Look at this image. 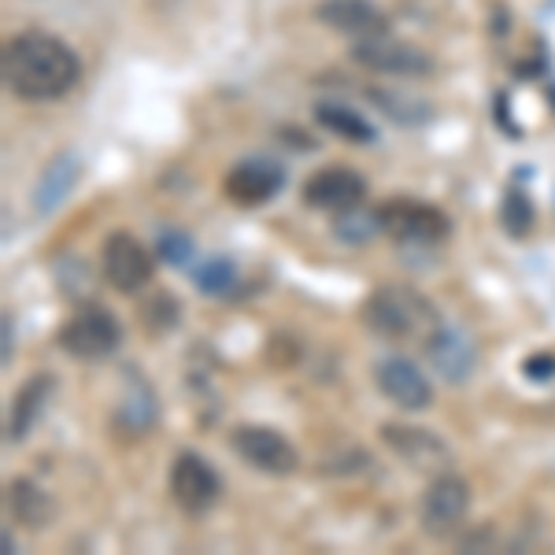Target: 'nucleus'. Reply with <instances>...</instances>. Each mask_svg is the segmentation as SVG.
<instances>
[{"label": "nucleus", "instance_id": "obj_1", "mask_svg": "<svg viewBox=\"0 0 555 555\" xmlns=\"http://www.w3.org/2000/svg\"><path fill=\"white\" fill-rule=\"evenodd\" d=\"M4 86L8 93H15L20 101L30 104H49L67 96L82 78V60L75 56V49L56 38L49 30H23L4 44Z\"/></svg>", "mask_w": 555, "mask_h": 555}, {"label": "nucleus", "instance_id": "obj_2", "mask_svg": "<svg viewBox=\"0 0 555 555\" xmlns=\"http://www.w3.org/2000/svg\"><path fill=\"white\" fill-rule=\"evenodd\" d=\"M363 322L371 326V334L385 337V341H411V337H429V330L437 326V311L423 293L400 282H385L371 297L363 300Z\"/></svg>", "mask_w": 555, "mask_h": 555}, {"label": "nucleus", "instance_id": "obj_3", "mask_svg": "<svg viewBox=\"0 0 555 555\" xmlns=\"http://www.w3.org/2000/svg\"><path fill=\"white\" fill-rule=\"evenodd\" d=\"M56 341L70 356V360L101 363V360H107V356L119 352L122 322H119V315H115L112 308H104V304H96V300H86L64 319Z\"/></svg>", "mask_w": 555, "mask_h": 555}, {"label": "nucleus", "instance_id": "obj_4", "mask_svg": "<svg viewBox=\"0 0 555 555\" xmlns=\"http://www.w3.org/2000/svg\"><path fill=\"white\" fill-rule=\"evenodd\" d=\"M470 481L460 478L455 470H441L429 478V486L418 500V522H423V533L437 537V541H449L467 526L470 515Z\"/></svg>", "mask_w": 555, "mask_h": 555}, {"label": "nucleus", "instance_id": "obj_5", "mask_svg": "<svg viewBox=\"0 0 555 555\" xmlns=\"http://www.w3.org/2000/svg\"><path fill=\"white\" fill-rule=\"evenodd\" d=\"M382 234H389L400 245L434 248L452 234V219L437 204L415 201V196H392L378 208Z\"/></svg>", "mask_w": 555, "mask_h": 555}, {"label": "nucleus", "instance_id": "obj_6", "mask_svg": "<svg viewBox=\"0 0 555 555\" xmlns=\"http://www.w3.org/2000/svg\"><path fill=\"white\" fill-rule=\"evenodd\" d=\"M230 444H234L237 460L248 463L259 474H271V478H289V474L300 470V452L282 429L274 426H259V423H245L230 434Z\"/></svg>", "mask_w": 555, "mask_h": 555}, {"label": "nucleus", "instance_id": "obj_7", "mask_svg": "<svg viewBox=\"0 0 555 555\" xmlns=\"http://www.w3.org/2000/svg\"><path fill=\"white\" fill-rule=\"evenodd\" d=\"M171 500L185 515H208L222 500V478L215 463L201 452H178L171 463Z\"/></svg>", "mask_w": 555, "mask_h": 555}, {"label": "nucleus", "instance_id": "obj_8", "mask_svg": "<svg viewBox=\"0 0 555 555\" xmlns=\"http://www.w3.org/2000/svg\"><path fill=\"white\" fill-rule=\"evenodd\" d=\"M101 271L115 293L133 297V293H141L145 285H152L156 256H152L133 234H127V230H115L101 248Z\"/></svg>", "mask_w": 555, "mask_h": 555}, {"label": "nucleus", "instance_id": "obj_9", "mask_svg": "<svg viewBox=\"0 0 555 555\" xmlns=\"http://www.w3.org/2000/svg\"><path fill=\"white\" fill-rule=\"evenodd\" d=\"M285 185V167L274 156H245L222 178V193L234 208H263Z\"/></svg>", "mask_w": 555, "mask_h": 555}, {"label": "nucleus", "instance_id": "obj_10", "mask_svg": "<svg viewBox=\"0 0 555 555\" xmlns=\"http://www.w3.org/2000/svg\"><path fill=\"white\" fill-rule=\"evenodd\" d=\"M352 60L360 67L374 70V75H392V78H423L434 70V60H429L418 44L389 38V34L356 41Z\"/></svg>", "mask_w": 555, "mask_h": 555}, {"label": "nucleus", "instance_id": "obj_11", "mask_svg": "<svg viewBox=\"0 0 555 555\" xmlns=\"http://www.w3.org/2000/svg\"><path fill=\"white\" fill-rule=\"evenodd\" d=\"M304 204L315 211H330V215H345L352 208H360L366 196V178L356 171V167L345 164H326L319 167L315 175L304 182Z\"/></svg>", "mask_w": 555, "mask_h": 555}, {"label": "nucleus", "instance_id": "obj_12", "mask_svg": "<svg viewBox=\"0 0 555 555\" xmlns=\"http://www.w3.org/2000/svg\"><path fill=\"white\" fill-rule=\"evenodd\" d=\"M374 382H378L382 397L400 411H426L434 404V382L426 378V371L408 356H385L374 366Z\"/></svg>", "mask_w": 555, "mask_h": 555}, {"label": "nucleus", "instance_id": "obj_13", "mask_svg": "<svg viewBox=\"0 0 555 555\" xmlns=\"http://www.w3.org/2000/svg\"><path fill=\"white\" fill-rule=\"evenodd\" d=\"M382 441L389 444L392 455L408 463L411 470H449L452 449L426 426H408V423H385L382 426Z\"/></svg>", "mask_w": 555, "mask_h": 555}, {"label": "nucleus", "instance_id": "obj_14", "mask_svg": "<svg viewBox=\"0 0 555 555\" xmlns=\"http://www.w3.org/2000/svg\"><path fill=\"white\" fill-rule=\"evenodd\" d=\"M423 348H426L429 366L452 385L467 382L474 374V366H478V348H474L470 334L460 326H452V322H437L423 341Z\"/></svg>", "mask_w": 555, "mask_h": 555}, {"label": "nucleus", "instance_id": "obj_15", "mask_svg": "<svg viewBox=\"0 0 555 555\" xmlns=\"http://www.w3.org/2000/svg\"><path fill=\"white\" fill-rule=\"evenodd\" d=\"M315 20L352 41L389 34V20H385V12L378 4H371V0H322L315 8Z\"/></svg>", "mask_w": 555, "mask_h": 555}, {"label": "nucleus", "instance_id": "obj_16", "mask_svg": "<svg viewBox=\"0 0 555 555\" xmlns=\"http://www.w3.org/2000/svg\"><path fill=\"white\" fill-rule=\"evenodd\" d=\"M52 389H56L52 374H34V378H26L20 385V392L12 397V408H8V441L20 444L30 437V429L38 426V418L49 408Z\"/></svg>", "mask_w": 555, "mask_h": 555}, {"label": "nucleus", "instance_id": "obj_17", "mask_svg": "<svg viewBox=\"0 0 555 555\" xmlns=\"http://www.w3.org/2000/svg\"><path fill=\"white\" fill-rule=\"evenodd\" d=\"M159 418V400H156V389L141 378L138 371H130L127 385H122V397H119V408H115V423H119L127 434H149Z\"/></svg>", "mask_w": 555, "mask_h": 555}, {"label": "nucleus", "instance_id": "obj_18", "mask_svg": "<svg viewBox=\"0 0 555 555\" xmlns=\"http://www.w3.org/2000/svg\"><path fill=\"white\" fill-rule=\"evenodd\" d=\"M78 175H82V164H78L75 152H60V156L41 171L38 185H34V215L56 211L70 196V190L78 185Z\"/></svg>", "mask_w": 555, "mask_h": 555}, {"label": "nucleus", "instance_id": "obj_19", "mask_svg": "<svg viewBox=\"0 0 555 555\" xmlns=\"http://www.w3.org/2000/svg\"><path fill=\"white\" fill-rule=\"evenodd\" d=\"M4 504H8V515H12L20 526H26V530H44V526H52V518H56L52 496L30 478L8 481Z\"/></svg>", "mask_w": 555, "mask_h": 555}, {"label": "nucleus", "instance_id": "obj_20", "mask_svg": "<svg viewBox=\"0 0 555 555\" xmlns=\"http://www.w3.org/2000/svg\"><path fill=\"white\" fill-rule=\"evenodd\" d=\"M315 122L322 130L334 133V138L352 141V145H374V141H378L374 122L366 119L363 112H356V107H348L341 101H319L315 104Z\"/></svg>", "mask_w": 555, "mask_h": 555}, {"label": "nucleus", "instance_id": "obj_21", "mask_svg": "<svg viewBox=\"0 0 555 555\" xmlns=\"http://www.w3.org/2000/svg\"><path fill=\"white\" fill-rule=\"evenodd\" d=\"M193 282L204 297H227L237 285V267L227 256H208L201 263H193Z\"/></svg>", "mask_w": 555, "mask_h": 555}, {"label": "nucleus", "instance_id": "obj_22", "mask_svg": "<svg viewBox=\"0 0 555 555\" xmlns=\"http://www.w3.org/2000/svg\"><path fill=\"white\" fill-rule=\"evenodd\" d=\"M141 322H145L149 334L164 337L182 322V304H178L175 293H152V297L141 304Z\"/></svg>", "mask_w": 555, "mask_h": 555}, {"label": "nucleus", "instance_id": "obj_23", "mask_svg": "<svg viewBox=\"0 0 555 555\" xmlns=\"http://www.w3.org/2000/svg\"><path fill=\"white\" fill-rule=\"evenodd\" d=\"M500 222L512 237H526L537 222V208L526 190H507L504 204H500Z\"/></svg>", "mask_w": 555, "mask_h": 555}, {"label": "nucleus", "instance_id": "obj_24", "mask_svg": "<svg viewBox=\"0 0 555 555\" xmlns=\"http://www.w3.org/2000/svg\"><path fill=\"white\" fill-rule=\"evenodd\" d=\"M337 237L348 241V245H366L374 234H382V222H378V211H360V208H352V211H345V215H337V230H334Z\"/></svg>", "mask_w": 555, "mask_h": 555}, {"label": "nucleus", "instance_id": "obj_25", "mask_svg": "<svg viewBox=\"0 0 555 555\" xmlns=\"http://www.w3.org/2000/svg\"><path fill=\"white\" fill-rule=\"evenodd\" d=\"M156 256L164 259L167 267H185V263H193L196 245L185 230H164V234L156 237Z\"/></svg>", "mask_w": 555, "mask_h": 555}, {"label": "nucleus", "instance_id": "obj_26", "mask_svg": "<svg viewBox=\"0 0 555 555\" xmlns=\"http://www.w3.org/2000/svg\"><path fill=\"white\" fill-rule=\"evenodd\" d=\"M371 96H374V101H378V104H385V115H392V119H397V122H423L426 115H429V112H418V107H415V112H411V107H404V104H408V96L382 93V89H374Z\"/></svg>", "mask_w": 555, "mask_h": 555}, {"label": "nucleus", "instance_id": "obj_27", "mask_svg": "<svg viewBox=\"0 0 555 555\" xmlns=\"http://www.w3.org/2000/svg\"><path fill=\"white\" fill-rule=\"evenodd\" d=\"M522 374H526L530 382H537V385L555 382V356H552V352H533V356H526Z\"/></svg>", "mask_w": 555, "mask_h": 555}, {"label": "nucleus", "instance_id": "obj_28", "mask_svg": "<svg viewBox=\"0 0 555 555\" xmlns=\"http://www.w3.org/2000/svg\"><path fill=\"white\" fill-rule=\"evenodd\" d=\"M0 330H4V366L12 363V352H15V334H12V311H4L0 319Z\"/></svg>", "mask_w": 555, "mask_h": 555}]
</instances>
